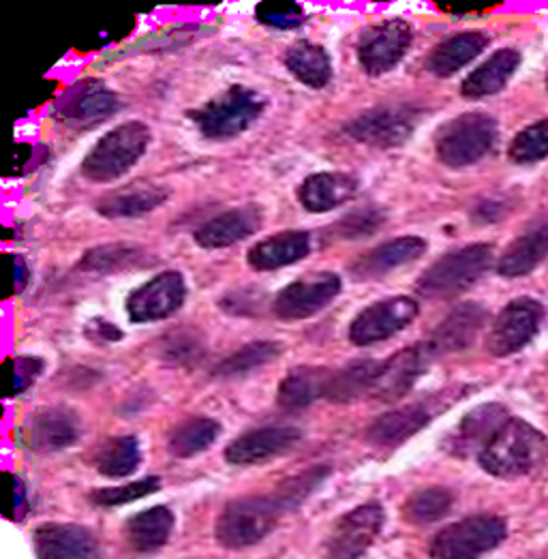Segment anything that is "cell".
<instances>
[{"instance_id": "32", "label": "cell", "mask_w": 548, "mask_h": 559, "mask_svg": "<svg viewBox=\"0 0 548 559\" xmlns=\"http://www.w3.org/2000/svg\"><path fill=\"white\" fill-rule=\"evenodd\" d=\"M329 369H315V367H300L294 369L278 386L276 403L285 412H300L309 407L315 399L326 396L329 392Z\"/></svg>"}, {"instance_id": "47", "label": "cell", "mask_w": 548, "mask_h": 559, "mask_svg": "<svg viewBox=\"0 0 548 559\" xmlns=\"http://www.w3.org/2000/svg\"><path fill=\"white\" fill-rule=\"evenodd\" d=\"M4 260L9 262V271H11V289L7 296H15L20 292H24V287L28 285V277H31V271H28V264L22 255H15V253H4Z\"/></svg>"}, {"instance_id": "29", "label": "cell", "mask_w": 548, "mask_h": 559, "mask_svg": "<svg viewBox=\"0 0 548 559\" xmlns=\"http://www.w3.org/2000/svg\"><path fill=\"white\" fill-rule=\"evenodd\" d=\"M521 64V55L516 50H497L493 57L483 62L478 69H474L461 84V95L465 99H485L497 95L510 78L516 73Z\"/></svg>"}, {"instance_id": "44", "label": "cell", "mask_w": 548, "mask_h": 559, "mask_svg": "<svg viewBox=\"0 0 548 559\" xmlns=\"http://www.w3.org/2000/svg\"><path fill=\"white\" fill-rule=\"evenodd\" d=\"M4 367L9 371V391L7 396H15L28 391L33 382L44 373V360L35 356H15L7 358Z\"/></svg>"}, {"instance_id": "33", "label": "cell", "mask_w": 548, "mask_h": 559, "mask_svg": "<svg viewBox=\"0 0 548 559\" xmlns=\"http://www.w3.org/2000/svg\"><path fill=\"white\" fill-rule=\"evenodd\" d=\"M146 264H148V253L142 247L127 245V242H111V245L88 249L80 260L78 269L84 273L116 275V273L133 271L138 266H146Z\"/></svg>"}, {"instance_id": "48", "label": "cell", "mask_w": 548, "mask_h": 559, "mask_svg": "<svg viewBox=\"0 0 548 559\" xmlns=\"http://www.w3.org/2000/svg\"><path fill=\"white\" fill-rule=\"evenodd\" d=\"M11 478V485H13V503H11V512L7 514L11 521H22L28 510H31V503H28V491H26V485L20 476L15 474H9Z\"/></svg>"}, {"instance_id": "42", "label": "cell", "mask_w": 548, "mask_h": 559, "mask_svg": "<svg viewBox=\"0 0 548 559\" xmlns=\"http://www.w3.org/2000/svg\"><path fill=\"white\" fill-rule=\"evenodd\" d=\"M255 17L260 24L276 31H294L307 22L305 9L298 2H260Z\"/></svg>"}, {"instance_id": "22", "label": "cell", "mask_w": 548, "mask_h": 559, "mask_svg": "<svg viewBox=\"0 0 548 559\" xmlns=\"http://www.w3.org/2000/svg\"><path fill=\"white\" fill-rule=\"evenodd\" d=\"M311 234L305 229L278 231L271 238L260 240L247 253V262L253 271L269 273L291 266L311 253Z\"/></svg>"}, {"instance_id": "21", "label": "cell", "mask_w": 548, "mask_h": 559, "mask_svg": "<svg viewBox=\"0 0 548 559\" xmlns=\"http://www.w3.org/2000/svg\"><path fill=\"white\" fill-rule=\"evenodd\" d=\"M264 224V215L258 206H240L217 215L215 219L200 225L193 234L202 249H225L249 236H253Z\"/></svg>"}, {"instance_id": "13", "label": "cell", "mask_w": 548, "mask_h": 559, "mask_svg": "<svg viewBox=\"0 0 548 559\" xmlns=\"http://www.w3.org/2000/svg\"><path fill=\"white\" fill-rule=\"evenodd\" d=\"M384 508L365 503L347 512L330 534L326 543L329 559H360L378 540L384 527Z\"/></svg>"}, {"instance_id": "27", "label": "cell", "mask_w": 548, "mask_h": 559, "mask_svg": "<svg viewBox=\"0 0 548 559\" xmlns=\"http://www.w3.org/2000/svg\"><path fill=\"white\" fill-rule=\"evenodd\" d=\"M33 540L39 559H86L97 549V540L88 530L64 523L41 525Z\"/></svg>"}, {"instance_id": "49", "label": "cell", "mask_w": 548, "mask_h": 559, "mask_svg": "<svg viewBox=\"0 0 548 559\" xmlns=\"http://www.w3.org/2000/svg\"><path fill=\"white\" fill-rule=\"evenodd\" d=\"M84 333L88 335V338L99 341V343H116V341L122 338V331L116 329L108 320H102V318L91 320V324L84 329Z\"/></svg>"}, {"instance_id": "7", "label": "cell", "mask_w": 548, "mask_h": 559, "mask_svg": "<svg viewBox=\"0 0 548 559\" xmlns=\"http://www.w3.org/2000/svg\"><path fill=\"white\" fill-rule=\"evenodd\" d=\"M422 110L409 104L380 106L358 114L345 124V133L371 148L390 151L403 146L416 131Z\"/></svg>"}, {"instance_id": "26", "label": "cell", "mask_w": 548, "mask_h": 559, "mask_svg": "<svg viewBox=\"0 0 548 559\" xmlns=\"http://www.w3.org/2000/svg\"><path fill=\"white\" fill-rule=\"evenodd\" d=\"M167 191L153 182H133L106 193L97 202V213L106 219H135L164 206Z\"/></svg>"}, {"instance_id": "37", "label": "cell", "mask_w": 548, "mask_h": 559, "mask_svg": "<svg viewBox=\"0 0 548 559\" xmlns=\"http://www.w3.org/2000/svg\"><path fill=\"white\" fill-rule=\"evenodd\" d=\"M142 461V448L138 438H114L97 456V469L108 478H122L138 469Z\"/></svg>"}, {"instance_id": "40", "label": "cell", "mask_w": 548, "mask_h": 559, "mask_svg": "<svg viewBox=\"0 0 548 559\" xmlns=\"http://www.w3.org/2000/svg\"><path fill=\"white\" fill-rule=\"evenodd\" d=\"M548 157V118H543L523 129L510 144V159L527 166Z\"/></svg>"}, {"instance_id": "31", "label": "cell", "mask_w": 548, "mask_h": 559, "mask_svg": "<svg viewBox=\"0 0 548 559\" xmlns=\"http://www.w3.org/2000/svg\"><path fill=\"white\" fill-rule=\"evenodd\" d=\"M285 69L309 88H324L332 80V60L329 50L320 44L300 39L283 55Z\"/></svg>"}, {"instance_id": "35", "label": "cell", "mask_w": 548, "mask_h": 559, "mask_svg": "<svg viewBox=\"0 0 548 559\" xmlns=\"http://www.w3.org/2000/svg\"><path fill=\"white\" fill-rule=\"evenodd\" d=\"M380 367H382V362H376V360H358V362L347 365L341 371H334L330 376L326 396L334 403H347V401H354V399L373 391Z\"/></svg>"}, {"instance_id": "24", "label": "cell", "mask_w": 548, "mask_h": 559, "mask_svg": "<svg viewBox=\"0 0 548 559\" xmlns=\"http://www.w3.org/2000/svg\"><path fill=\"white\" fill-rule=\"evenodd\" d=\"M485 322H487L485 307H480L478 302L458 305L433 331L427 345L431 347L436 358L443 354L463 352L476 341V336L480 335Z\"/></svg>"}, {"instance_id": "38", "label": "cell", "mask_w": 548, "mask_h": 559, "mask_svg": "<svg viewBox=\"0 0 548 559\" xmlns=\"http://www.w3.org/2000/svg\"><path fill=\"white\" fill-rule=\"evenodd\" d=\"M283 352L281 343L276 341H255L249 343L245 347H240L238 352H234L229 358H225L217 367V376L223 378H234V376H247L269 362H273L274 358H278Z\"/></svg>"}, {"instance_id": "52", "label": "cell", "mask_w": 548, "mask_h": 559, "mask_svg": "<svg viewBox=\"0 0 548 559\" xmlns=\"http://www.w3.org/2000/svg\"><path fill=\"white\" fill-rule=\"evenodd\" d=\"M547 86H548V75H547Z\"/></svg>"}, {"instance_id": "46", "label": "cell", "mask_w": 548, "mask_h": 559, "mask_svg": "<svg viewBox=\"0 0 548 559\" xmlns=\"http://www.w3.org/2000/svg\"><path fill=\"white\" fill-rule=\"evenodd\" d=\"M202 352L200 341L191 335H169L165 338L164 356L174 362H191Z\"/></svg>"}, {"instance_id": "2", "label": "cell", "mask_w": 548, "mask_h": 559, "mask_svg": "<svg viewBox=\"0 0 548 559\" xmlns=\"http://www.w3.org/2000/svg\"><path fill=\"white\" fill-rule=\"evenodd\" d=\"M153 135L148 124L129 120L108 131L82 162V174L93 182H110L124 176L146 155Z\"/></svg>"}, {"instance_id": "10", "label": "cell", "mask_w": 548, "mask_h": 559, "mask_svg": "<svg viewBox=\"0 0 548 559\" xmlns=\"http://www.w3.org/2000/svg\"><path fill=\"white\" fill-rule=\"evenodd\" d=\"M341 287L343 285L338 275L329 271L302 275L276 294L273 302L274 316L283 322H300L313 318L341 294Z\"/></svg>"}, {"instance_id": "14", "label": "cell", "mask_w": 548, "mask_h": 559, "mask_svg": "<svg viewBox=\"0 0 548 559\" xmlns=\"http://www.w3.org/2000/svg\"><path fill=\"white\" fill-rule=\"evenodd\" d=\"M187 298V283L178 271H165L155 280L146 281L127 298L129 320L135 324L159 322L174 316Z\"/></svg>"}, {"instance_id": "11", "label": "cell", "mask_w": 548, "mask_h": 559, "mask_svg": "<svg viewBox=\"0 0 548 559\" xmlns=\"http://www.w3.org/2000/svg\"><path fill=\"white\" fill-rule=\"evenodd\" d=\"M418 318V302L409 296H392L369 305L349 326V341L358 347L385 341L405 331Z\"/></svg>"}, {"instance_id": "20", "label": "cell", "mask_w": 548, "mask_h": 559, "mask_svg": "<svg viewBox=\"0 0 548 559\" xmlns=\"http://www.w3.org/2000/svg\"><path fill=\"white\" fill-rule=\"evenodd\" d=\"M300 442V431L294 427H264L234 440L225 450V461L231 465H258L285 454Z\"/></svg>"}, {"instance_id": "39", "label": "cell", "mask_w": 548, "mask_h": 559, "mask_svg": "<svg viewBox=\"0 0 548 559\" xmlns=\"http://www.w3.org/2000/svg\"><path fill=\"white\" fill-rule=\"evenodd\" d=\"M452 502H454V498L448 489H441V487L420 489L405 502L403 514L407 521H412L416 525H427V523H436L441 516H445L452 508Z\"/></svg>"}, {"instance_id": "17", "label": "cell", "mask_w": 548, "mask_h": 559, "mask_svg": "<svg viewBox=\"0 0 548 559\" xmlns=\"http://www.w3.org/2000/svg\"><path fill=\"white\" fill-rule=\"evenodd\" d=\"M118 110V99L99 80H82L58 104L56 116L67 124L88 127Z\"/></svg>"}, {"instance_id": "51", "label": "cell", "mask_w": 548, "mask_h": 559, "mask_svg": "<svg viewBox=\"0 0 548 559\" xmlns=\"http://www.w3.org/2000/svg\"><path fill=\"white\" fill-rule=\"evenodd\" d=\"M56 88H58V82L56 80H41L37 86H35V91H33V102H31V106H28V110H33V108H39V106H44L46 102H50L52 97H55Z\"/></svg>"}, {"instance_id": "15", "label": "cell", "mask_w": 548, "mask_h": 559, "mask_svg": "<svg viewBox=\"0 0 548 559\" xmlns=\"http://www.w3.org/2000/svg\"><path fill=\"white\" fill-rule=\"evenodd\" d=\"M433 358L436 354L431 352L427 341L401 349L398 354L382 362L371 394L385 403L403 399L416 386V382L422 378Z\"/></svg>"}, {"instance_id": "50", "label": "cell", "mask_w": 548, "mask_h": 559, "mask_svg": "<svg viewBox=\"0 0 548 559\" xmlns=\"http://www.w3.org/2000/svg\"><path fill=\"white\" fill-rule=\"evenodd\" d=\"M33 155H35V146H31V144H15L13 164H11L9 176H20L24 169L33 164Z\"/></svg>"}, {"instance_id": "41", "label": "cell", "mask_w": 548, "mask_h": 559, "mask_svg": "<svg viewBox=\"0 0 548 559\" xmlns=\"http://www.w3.org/2000/svg\"><path fill=\"white\" fill-rule=\"evenodd\" d=\"M385 224V213L378 206H365L360 211L349 213L341 222L330 227V234L338 240H358L373 236Z\"/></svg>"}, {"instance_id": "9", "label": "cell", "mask_w": 548, "mask_h": 559, "mask_svg": "<svg viewBox=\"0 0 548 559\" xmlns=\"http://www.w3.org/2000/svg\"><path fill=\"white\" fill-rule=\"evenodd\" d=\"M414 44V26L403 17L384 20L380 24L369 26L360 39H358V60L360 67L373 75L380 78L405 58Z\"/></svg>"}, {"instance_id": "45", "label": "cell", "mask_w": 548, "mask_h": 559, "mask_svg": "<svg viewBox=\"0 0 548 559\" xmlns=\"http://www.w3.org/2000/svg\"><path fill=\"white\" fill-rule=\"evenodd\" d=\"M135 24H138V20H135V17H129V20L122 22V24L104 28V31L95 33L93 37H88L86 41H82L75 50H78V52H97V50H102V48H106V46L118 44V41H122L124 37H129V35L133 33Z\"/></svg>"}, {"instance_id": "3", "label": "cell", "mask_w": 548, "mask_h": 559, "mask_svg": "<svg viewBox=\"0 0 548 559\" xmlns=\"http://www.w3.org/2000/svg\"><path fill=\"white\" fill-rule=\"evenodd\" d=\"M493 262V247L478 242L441 255L438 262L422 273L416 283L420 296L431 300H448L480 280Z\"/></svg>"}, {"instance_id": "6", "label": "cell", "mask_w": 548, "mask_h": 559, "mask_svg": "<svg viewBox=\"0 0 548 559\" xmlns=\"http://www.w3.org/2000/svg\"><path fill=\"white\" fill-rule=\"evenodd\" d=\"M285 512V506L281 500L253 496L242 498L236 502H229L217 519V540L221 547L227 549H247L258 543H262Z\"/></svg>"}, {"instance_id": "34", "label": "cell", "mask_w": 548, "mask_h": 559, "mask_svg": "<svg viewBox=\"0 0 548 559\" xmlns=\"http://www.w3.org/2000/svg\"><path fill=\"white\" fill-rule=\"evenodd\" d=\"M174 530V512L165 506L148 508L127 521L129 545L140 554L162 549Z\"/></svg>"}, {"instance_id": "5", "label": "cell", "mask_w": 548, "mask_h": 559, "mask_svg": "<svg viewBox=\"0 0 548 559\" xmlns=\"http://www.w3.org/2000/svg\"><path fill=\"white\" fill-rule=\"evenodd\" d=\"M497 120L485 112H467L452 118L438 131L436 153L448 168H467L485 159L497 142Z\"/></svg>"}, {"instance_id": "43", "label": "cell", "mask_w": 548, "mask_h": 559, "mask_svg": "<svg viewBox=\"0 0 548 559\" xmlns=\"http://www.w3.org/2000/svg\"><path fill=\"white\" fill-rule=\"evenodd\" d=\"M162 480L157 476L142 478L138 483L124 485V487H111V489H97L91 493V502L95 506H120V503H131L135 500H142L155 491H159Z\"/></svg>"}, {"instance_id": "1", "label": "cell", "mask_w": 548, "mask_h": 559, "mask_svg": "<svg viewBox=\"0 0 548 559\" xmlns=\"http://www.w3.org/2000/svg\"><path fill=\"white\" fill-rule=\"evenodd\" d=\"M547 459V436L521 418H510L478 454L480 467L495 478L527 476Z\"/></svg>"}, {"instance_id": "19", "label": "cell", "mask_w": 548, "mask_h": 559, "mask_svg": "<svg viewBox=\"0 0 548 559\" xmlns=\"http://www.w3.org/2000/svg\"><path fill=\"white\" fill-rule=\"evenodd\" d=\"M427 251V240L420 236H401L362 253L349 266L354 280L371 281L390 275L392 271L420 260Z\"/></svg>"}, {"instance_id": "25", "label": "cell", "mask_w": 548, "mask_h": 559, "mask_svg": "<svg viewBox=\"0 0 548 559\" xmlns=\"http://www.w3.org/2000/svg\"><path fill=\"white\" fill-rule=\"evenodd\" d=\"M358 178L343 171H322L302 180L298 202L309 213H330L358 193Z\"/></svg>"}, {"instance_id": "12", "label": "cell", "mask_w": 548, "mask_h": 559, "mask_svg": "<svg viewBox=\"0 0 548 559\" xmlns=\"http://www.w3.org/2000/svg\"><path fill=\"white\" fill-rule=\"evenodd\" d=\"M545 320V307L534 298H516L495 320L487 341L489 352L497 358H505L523 349L538 335Z\"/></svg>"}, {"instance_id": "8", "label": "cell", "mask_w": 548, "mask_h": 559, "mask_svg": "<svg viewBox=\"0 0 548 559\" xmlns=\"http://www.w3.org/2000/svg\"><path fill=\"white\" fill-rule=\"evenodd\" d=\"M508 536V525L493 514L463 519L433 538L431 556L436 559H476L493 551Z\"/></svg>"}, {"instance_id": "30", "label": "cell", "mask_w": 548, "mask_h": 559, "mask_svg": "<svg viewBox=\"0 0 548 559\" xmlns=\"http://www.w3.org/2000/svg\"><path fill=\"white\" fill-rule=\"evenodd\" d=\"M489 46V37L483 33H458L441 41L427 58V67L438 78H450L465 64L480 57Z\"/></svg>"}, {"instance_id": "23", "label": "cell", "mask_w": 548, "mask_h": 559, "mask_svg": "<svg viewBox=\"0 0 548 559\" xmlns=\"http://www.w3.org/2000/svg\"><path fill=\"white\" fill-rule=\"evenodd\" d=\"M508 420V409L503 405H480L461 420V425L448 440V450L456 456H467L472 452L480 454Z\"/></svg>"}, {"instance_id": "18", "label": "cell", "mask_w": 548, "mask_h": 559, "mask_svg": "<svg viewBox=\"0 0 548 559\" xmlns=\"http://www.w3.org/2000/svg\"><path fill=\"white\" fill-rule=\"evenodd\" d=\"M436 405H445V403L431 399V401H420L414 405L385 412L369 427L367 440L373 447L380 448H394L407 442L433 420V416L439 412Z\"/></svg>"}, {"instance_id": "36", "label": "cell", "mask_w": 548, "mask_h": 559, "mask_svg": "<svg viewBox=\"0 0 548 559\" xmlns=\"http://www.w3.org/2000/svg\"><path fill=\"white\" fill-rule=\"evenodd\" d=\"M221 425L213 418H191L174 429L167 450L176 459H191L213 447L219 438Z\"/></svg>"}, {"instance_id": "16", "label": "cell", "mask_w": 548, "mask_h": 559, "mask_svg": "<svg viewBox=\"0 0 548 559\" xmlns=\"http://www.w3.org/2000/svg\"><path fill=\"white\" fill-rule=\"evenodd\" d=\"M80 438V420L67 407H48L33 414L20 429V442L35 452H56L73 447Z\"/></svg>"}, {"instance_id": "28", "label": "cell", "mask_w": 548, "mask_h": 559, "mask_svg": "<svg viewBox=\"0 0 548 559\" xmlns=\"http://www.w3.org/2000/svg\"><path fill=\"white\" fill-rule=\"evenodd\" d=\"M548 258V217L536 222L525 234H521L499 258L497 273L501 277H523L536 271Z\"/></svg>"}, {"instance_id": "4", "label": "cell", "mask_w": 548, "mask_h": 559, "mask_svg": "<svg viewBox=\"0 0 548 559\" xmlns=\"http://www.w3.org/2000/svg\"><path fill=\"white\" fill-rule=\"evenodd\" d=\"M264 108L266 99L260 93L247 86H229L225 93L187 116L204 138L221 142L245 133L262 116Z\"/></svg>"}]
</instances>
